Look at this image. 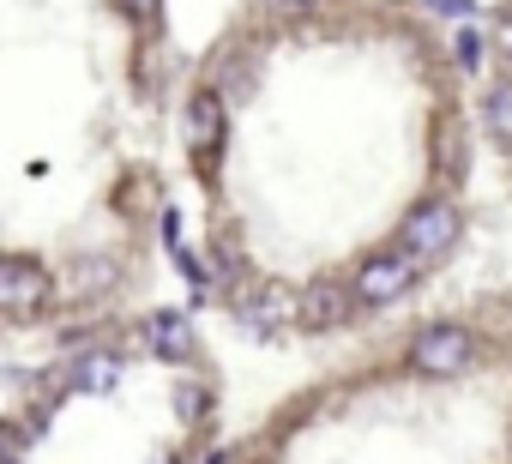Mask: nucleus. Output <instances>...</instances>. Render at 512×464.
<instances>
[{
  "label": "nucleus",
  "instance_id": "f257e3e1",
  "mask_svg": "<svg viewBox=\"0 0 512 464\" xmlns=\"http://www.w3.org/2000/svg\"><path fill=\"white\" fill-rule=\"evenodd\" d=\"M458 229H464L458 205H452V199H428V205H416V211L398 223V254H410L416 266H428V260H440V254L458 242Z\"/></svg>",
  "mask_w": 512,
  "mask_h": 464
},
{
  "label": "nucleus",
  "instance_id": "f03ea898",
  "mask_svg": "<svg viewBox=\"0 0 512 464\" xmlns=\"http://www.w3.org/2000/svg\"><path fill=\"white\" fill-rule=\"evenodd\" d=\"M470 356H476V338H470L464 326H428V332H416V344H410V368L428 374V380L464 374Z\"/></svg>",
  "mask_w": 512,
  "mask_h": 464
},
{
  "label": "nucleus",
  "instance_id": "7ed1b4c3",
  "mask_svg": "<svg viewBox=\"0 0 512 464\" xmlns=\"http://www.w3.org/2000/svg\"><path fill=\"white\" fill-rule=\"evenodd\" d=\"M241 326L253 338H284L290 326H302V290H290V284H253L241 296Z\"/></svg>",
  "mask_w": 512,
  "mask_h": 464
},
{
  "label": "nucleus",
  "instance_id": "20e7f679",
  "mask_svg": "<svg viewBox=\"0 0 512 464\" xmlns=\"http://www.w3.org/2000/svg\"><path fill=\"white\" fill-rule=\"evenodd\" d=\"M416 284V260L410 254H368L362 266H356V278H350V290H356V302H398L404 290Z\"/></svg>",
  "mask_w": 512,
  "mask_h": 464
},
{
  "label": "nucleus",
  "instance_id": "39448f33",
  "mask_svg": "<svg viewBox=\"0 0 512 464\" xmlns=\"http://www.w3.org/2000/svg\"><path fill=\"white\" fill-rule=\"evenodd\" d=\"M37 302H49V272L25 254H7L0 260V308L7 314H31Z\"/></svg>",
  "mask_w": 512,
  "mask_h": 464
},
{
  "label": "nucleus",
  "instance_id": "423d86ee",
  "mask_svg": "<svg viewBox=\"0 0 512 464\" xmlns=\"http://www.w3.org/2000/svg\"><path fill=\"white\" fill-rule=\"evenodd\" d=\"M350 308H356V290H350V284L320 278V284L302 290V326H308V332H332V326H344Z\"/></svg>",
  "mask_w": 512,
  "mask_h": 464
},
{
  "label": "nucleus",
  "instance_id": "0eeeda50",
  "mask_svg": "<svg viewBox=\"0 0 512 464\" xmlns=\"http://www.w3.org/2000/svg\"><path fill=\"white\" fill-rule=\"evenodd\" d=\"M145 338H151V350H157V356H169V362L193 356V326H187V314H169V308H157V314L145 320Z\"/></svg>",
  "mask_w": 512,
  "mask_h": 464
},
{
  "label": "nucleus",
  "instance_id": "6e6552de",
  "mask_svg": "<svg viewBox=\"0 0 512 464\" xmlns=\"http://www.w3.org/2000/svg\"><path fill=\"white\" fill-rule=\"evenodd\" d=\"M187 139H193L199 151L223 145V103H217V91H199V97L187 103Z\"/></svg>",
  "mask_w": 512,
  "mask_h": 464
},
{
  "label": "nucleus",
  "instance_id": "1a4fd4ad",
  "mask_svg": "<svg viewBox=\"0 0 512 464\" xmlns=\"http://www.w3.org/2000/svg\"><path fill=\"white\" fill-rule=\"evenodd\" d=\"M482 121L500 145H512V79H494L488 85V103H482Z\"/></svg>",
  "mask_w": 512,
  "mask_h": 464
},
{
  "label": "nucleus",
  "instance_id": "9d476101",
  "mask_svg": "<svg viewBox=\"0 0 512 464\" xmlns=\"http://www.w3.org/2000/svg\"><path fill=\"white\" fill-rule=\"evenodd\" d=\"M115 374H121L115 356H79V362H73V386H79V392H109Z\"/></svg>",
  "mask_w": 512,
  "mask_h": 464
},
{
  "label": "nucleus",
  "instance_id": "9b49d317",
  "mask_svg": "<svg viewBox=\"0 0 512 464\" xmlns=\"http://www.w3.org/2000/svg\"><path fill=\"white\" fill-rule=\"evenodd\" d=\"M494 49H500V55H512V7L494 19Z\"/></svg>",
  "mask_w": 512,
  "mask_h": 464
},
{
  "label": "nucleus",
  "instance_id": "f8f14e48",
  "mask_svg": "<svg viewBox=\"0 0 512 464\" xmlns=\"http://www.w3.org/2000/svg\"><path fill=\"white\" fill-rule=\"evenodd\" d=\"M205 410V392H181V416H199Z\"/></svg>",
  "mask_w": 512,
  "mask_h": 464
},
{
  "label": "nucleus",
  "instance_id": "ddd939ff",
  "mask_svg": "<svg viewBox=\"0 0 512 464\" xmlns=\"http://www.w3.org/2000/svg\"><path fill=\"white\" fill-rule=\"evenodd\" d=\"M127 7H133L139 19H151V13H157V0H127Z\"/></svg>",
  "mask_w": 512,
  "mask_h": 464
},
{
  "label": "nucleus",
  "instance_id": "4468645a",
  "mask_svg": "<svg viewBox=\"0 0 512 464\" xmlns=\"http://www.w3.org/2000/svg\"><path fill=\"white\" fill-rule=\"evenodd\" d=\"M278 7H314V0H278Z\"/></svg>",
  "mask_w": 512,
  "mask_h": 464
}]
</instances>
